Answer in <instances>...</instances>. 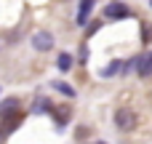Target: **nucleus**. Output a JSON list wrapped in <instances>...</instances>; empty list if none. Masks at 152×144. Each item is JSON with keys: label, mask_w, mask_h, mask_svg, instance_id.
I'll list each match as a JSON object with an SVG mask.
<instances>
[{"label": "nucleus", "mask_w": 152, "mask_h": 144, "mask_svg": "<svg viewBox=\"0 0 152 144\" xmlns=\"http://www.w3.org/2000/svg\"><path fill=\"white\" fill-rule=\"evenodd\" d=\"M0 142H3V131H0Z\"/></svg>", "instance_id": "nucleus-10"}, {"label": "nucleus", "mask_w": 152, "mask_h": 144, "mask_svg": "<svg viewBox=\"0 0 152 144\" xmlns=\"http://www.w3.org/2000/svg\"><path fill=\"white\" fill-rule=\"evenodd\" d=\"M115 126H118L120 131H131V128L136 126V115H134L131 110H126V107H123V110H118V112H115Z\"/></svg>", "instance_id": "nucleus-1"}, {"label": "nucleus", "mask_w": 152, "mask_h": 144, "mask_svg": "<svg viewBox=\"0 0 152 144\" xmlns=\"http://www.w3.org/2000/svg\"><path fill=\"white\" fill-rule=\"evenodd\" d=\"M56 64H59L61 72H67V69L72 67V56H69V53H59V61H56Z\"/></svg>", "instance_id": "nucleus-7"}, {"label": "nucleus", "mask_w": 152, "mask_h": 144, "mask_svg": "<svg viewBox=\"0 0 152 144\" xmlns=\"http://www.w3.org/2000/svg\"><path fill=\"white\" fill-rule=\"evenodd\" d=\"M136 72L142 75V77H150L152 75V51H147V53H142L139 59H136Z\"/></svg>", "instance_id": "nucleus-3"}, {"label": "nucleus", "mask_w": 152, "mask_h": 144, "mask_svg": "<svg viewBox=\"0 0 152 144\" xmlns=\"http://www.w3.org/2000/svg\"><path fill=\"white\" fill-rule=\"evenodd\" d=\"M53 88H56L59 94H64V96H69V99L75 96V88H72V86H67V83H59V80H56V83H53Z\"/></svg>", "instance_id": "nucleus-8"}, {"label": "nucleus", "mask_w": 152, "mask_h": 144, "mask_svg": "<svg viewBox=\"0 0 152 144\" xmlns=\"http://www.w3.org/2000/svg\"><path fill=\"white\" fill-rule=\"evenodd\" d=\"M32 45H35V51H51L53 48V37L48 32H35L32 35Z\"/></svg>", "instance_id": "nucleus-2"}, {"label": "nucleus", "mask_w": 152, "mask_h": 144, "mask_svg": "<svg viewBox=\"0 0 152 144\" xmlns=\"http://www.w3.org/2000/svg\"><path fill=\"white\" fill-rule=\"evenodd\" d=\"M16 110H19V102H16V99H8V102L0 104V115H3V118H5V115H13Z\"/></svg>", "instance_id": "nucleus-6"}, {"label": "nucleus", "mask_w": 152, "mask_h": 144, "mask_svg": "<svg viewBox=\"0 0 152 144\" xmlns=\"http://www.w3.org/2000/svg\"><path fill=\"white\" fill-rule=\"evenodd\" d=\"M91 5H94V0H80V13H77V21H80V24H86V21H88Z\"/></svg>", "instance_id": "nucleus-5"}, {"label": "nucleus", "mask_w": 152, "mask_h": 144, "mask_svg": "<svg viewBox=\"0 0 152 144\" xmlns=\"http://www.w3.org/2000/svg\"><path fill=\"white\" fill-rule=\"evenodd\" d=\"M118 69H120V64H118V61H112V64H107V67L102 69V77H112Z\"/></svg>", "instance_id": "nucleus-9"}, {"label": "nucleus", "mask_w": 152, "mask_h": 144, "mask_svg": "<svg viewBox=\"0 0 152 144\" xmlns=\"http://www.w3.org/2000/svg\"><path fill=\"white\" fill-rule=\"evenodd\" d=\"M104 13H107V19H126V16H128V5H123V3H110V5L104 8Z\"/></svg>", "instance_id": "nucleus-4"}]
</instances>
